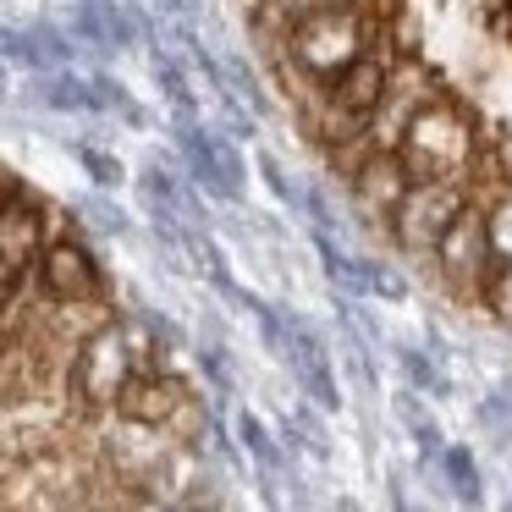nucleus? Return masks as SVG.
Segmentation results:
<instances>
[{"label":"nucleus","mask_w":512,"mask_h":512,"mask_svg":"<svg viewBox=\"0 0 512 512\" xmlns=\"http://www.w3.org/2000/svg\"><path fill=\"white\" fill-rule=\"evenodd\" d=\"M435 94H441V89H435V78L413 56L391 61V67H386V89H380L375 111L364 116V144L369 149H397L402 133H408V122H413V111H419L424 100H435Z\"/></svg>","instance_id":"nucleus-8"},{"label":"nucleus","mask_w":512,"mask_h":512,"mask_svg":"<svg viewBox=\"0 0 512 512\" xmlns=\"http://www.w3.org/2000/svg\"><path fill=\"white\" fill-rule=\"evenodd\" d=\"M149 72H155V83H160V94H166V105L177 116H199V94H193V78H188V67H182L171 50H149Z\"/></svg>","instance_id":"nucleus-14"},{"label":"nucleus","mask_w":512,"mask_h":512,"mask_svg":"<svg viewBox=\"0 0 512 512\" xmlns=\"http://www.w3.org/2000/svg\"><path fill=\"white\" fill-rule=\"evenodd\" d=\"M358 292L397 303V298H408V281H402L391 265H380V259H358Z\"/></svg>","instance_id":"nucleus-24"},{"label":"nucleus","mask_w":512,"mask_h":512,"mask_svg":"<svg viewBox=\"0 0 512 512\" xmlns=\"http://www.w3.org/2000/svg\"><path fill=\"white\" fill-rule=\"evenodd\" d=\"M397 364H402V375H408L413 391H424V397H446V375H441V364H435V353L397 347Z\"/></svg>","instance_id":"nucleus-18"},{"label":"nucleus","mask_w":512,"mask_h":512,"mask_svg":"<svg viewBox=\"0 0 512 512\" xmlns=\"http://www.w3.org/2000/svg\"><path fill=\"white\" fill-rule=\"evenodd\" d=\"M28 100L45 111H94L89 105V78H78L72 67H45L28 83Z\"/></svg>","instance_id":"nucleus-13"},{"label":"nucleus","mask_w":512,"mask_h":512,"mask_svg":"<svg viewBox=\"0 0 512 512\" xmlns=\"http://www.w3.org/2000/svg\"><path fill=\"white\" fill-rule=\"evenodd\" d=\"M507 402H512V380H507Z\"/></svg>","instance_id":"nucleus-31"},{"label":"nucleus","mask_w":512,"mask_h":512,"mask_svg":"<svg viewBox=\"0 0 512 512\" xmlns=\"http://www.w3.org/2000/svg\"><path fill=\"white\" fill-rule=\"evenodd\" d=\"M28 34H34L45 67H72V61H78V39H72V28H61V23H28Z\"/></svg>","instance_id":"nucleus-20"},{"label":"nucleus","mask_w":512,"mask_h":512,"mask_svg":"<svg viewBox=\"0 0 512 512\" xmlns=\"http://www.w3.org/2000/svg\"><path fill=\"white\" fill-rule=\"evenodd\" d=\"M193 397V386L166 364H149V369H133L122 380V391L111 397V413L133 430H166V419Z\"/></svg>","instance_id":"nucleus-11"},{"label":"nucleus","mask_w":512,"mask_h":512,"mask_svg":"<svg viewBox=\"0 0 512 512\" xmlns=\"http://www.w3.org/2000/svg\"><path fill=\"white\" fill-rule=\"evenodd\" d=\"M468 199V182H446V177H430V182H408L402 204L391 210V226L386 237L402 248V254L424 259L435 243H441L446 221L457 215V204Z\"/></svg>","instance_id":"nucleus-6"},{"label":"nucleus","mask_w":512,"mask_h":512,"mask_svg":"<svg viewBox=\"0 0 512 512\" xmlns=\"http://www.w3.org/2000/svg\"><path fill=\"white\" fill-rule=\"evenodd\" d=\"M479 298H485V309L496 314L501 325H512V259H496V265L485 270V281H479Z\"/></svg>","instance_id":"nucleus-23"},{"label":"nucleus","mask_w":512,"mask_h":512,"mask_svg":"<svg viewBox=\"0 0 512 512\" xmlns=\"http://www.w3.org/2000/svg\"><path fill=\"white\" fill-rule=\"evenodd\" d=\"M177 155H182V171H188V182L199 193L226 199V204L243 199L248 166H243V155H237L232 133H215L199 116H177Z\"/></svg>","instance_id":"nucleus-5"},{"label":"nucleus","mask_w":512,"mask_h":512,"mask_svg":"<svg viewBox=\"0 0 512 512\" xmlns=\"http://www.w3.org/2000/svg\"><path fill=\"white\" fill-rule=\"evenodd\" d=\"M0 94H6V61H0Z\"/></svg>","instance_id":"nucleus-30"},{"label":"nucleus","mask_w":512,"mask_h":512,"mask_svg":"<svg viewBox=\"0 0 512 512\" xmlns=\"http://www.w3.org/2000/svg\"><path fill=\"white\" fill-rule=\"evenodd\" d=\"M34 292L45 303H94V298H105V270L78 237L56 232V237H45V248H39Z\"/></svg>","instance_id":"nucleus-7"},{"label":"nucleus","mask_w":512,"mask_h":512,"mask_svg":"<svg viewBox=\"0 0 512 512\" xmlns=\"http://www.w3.org/2000/svg\"><path fill=\"white\" fill-rule=\"evenodd\" d=\"M72 210H78L83 221H89V232H100V237H127V232H133V221H127L111 199H78Z\"/></svg>","instance_id":"nucleus-26"},{"label":"nucleus","mask_w":512,"mask_h":512,"mask_svg":"<svg viewBox=\"0 0 512 512\" xmlns=\"http://www.w3.org/2000/svg\"><path fill=\"white\" fill-rule=\"evenodd\" d=\"M138 369L133 342L122 331V314H105L78 347H72V364H67V397L72 408L89 419V413H111V397L122 391V380Z\"/></svg>","instance_id":"nucleus-3"},{"label":"nucleus","mask_w":512,"mask_h":512,"mask_svg":"<svg viewBox=\"0 0 512 512\" xmlns=\"http://www.w3.org/2000/svg\"><path fill=\"white\" fill-rule=\"evenodd\" d=\"M89 105H94L100 116H122V122L144 127V111H138L133 94H127L122 83L111 78V72H94V78H89Z\"/></svg>","instance_id":"nucleus-16"},{"label":"nucleus","mask_w":512,"mask_h":512,"mask_svg":"<svg viewBox=\"0 0 512 512\" xmlns=\"http://www.w3.org/2000/svg\"><path fill=\"white\" fill-rule=\"evenodd\" d=\"M0 61H6V67L45 72V56H39L34 34H28V28H12V23H0Z\"/></svg>","instance_id":"nucleus-25"},{"label":"nucleus","mask_w":512,"mask_h":512,"mask_svg":"<svg viewBox=\"0 0 512 512\" xmlns=\"http://www.w3.org/2000/svg\"><path fill=\"white\" fill-rule=\"evenodd\" d=\"M67 28H72V39H78V45L100 50V56L127 50V45H138V34H149L144 17L127 12V6H116V0H72Z\"/></svg>","instance_id":"nucleus-12"},{"label":"nucleus","mask_w":512,"mask_h":512,"mask_svg":"<svg viewBox=\"0 0 512 512\" xmlns=\"http://www.w3.org/2000/svg\"><path fill=\"white\" fill-rule=\"evenodd\" d=\"M397 160L408 166L413 182H430V177L468 182V171H474V122H468V111L446 94L424 100L397 144Z\"/></svg>","instance_id":"nucleus-2"},{"label":"nucleus","mask_w":512,"mask_h":512,"mask_svg":"<svg viewBox=\"0 0 512 512\" xmlns=\"http://www.w3.org/2000/svg\"><path fill=\"white\" fill-rule=\"evenodd\" d=\"M342 177H347V199H353L358 221H364L369 232H386L391 210L402 204V193H408V182H413L408 166L397 160V149H369V155L353 160Z\"/></svg>","instance_id":"nucleus-10"},{"label":"nucleus","mask_w":512,"mask_h":512,"mask_svg":"<svg viewBox=\"0 0 512 512\" xmlns=\"http://www.w3.org/2000/svg\"><path fill=\"white\" fill-rule=\"evenodd\" d=\"M72 155H78V166L89 171V182H94V188H100V193H111V188H122V182H127V166H122V160L111 155V149L78 144V149H72Z\"/></svg>","instance_id":"nucleus-22"},{"label":"nucleus","mask_w":512,"mask_h":512,"mask_svg":"<svg viewBox=\"0 0 512 512\" xmlns=\"http://www.w3.org/2000/svg\"><path fill=\"white\" fill-rule=\"evenodd\" d=\"M485 237H490V259H512V188H501L485 204Z\"/></svg>","instance_id":"nucleus-21"},{"label":"nucleus","mask_w":512,"mask_h":512,"mask_svg":"<svg viewBox=\"0 0 512 512\" xmlns=\"http://www.w3.org/2000/svg\"><path fill=\"white\" fill-rule=\"evenodd\" d=\"M430 254H435V270L446 276L452 292H479V281H485V270L496 259H490V237H485V204H474V193L457 204V215L446 221L441 243Z\"/></svg>","instance_id":"nucleus-9"},{"label":"nucleus","mask_w":512,"mask_h":512,"mask_svg":"<svg viewBox=\"0 0 512 512\" xmlns=\"http://www.w3.org/2000/svg\"><path fill=\"white\" fill-rule=\"evenodd\" d=\"M237 441H243V452L259 463V474H265V479H276L281 468H287V446L265 430V419H259V413H248V408L237 413Z\"/></svg>","instance_id":"nucleus-15"},{"label":"nucleus","mask_w":512,"mask_h":512,"mask_svg":"<svg viewBox=\"0 0 512 512\" xmlns=\"http://www.w3.org/2000/svg\"><path fill=\"white\" fill-rule=\"evenodd\" d=\"M160 17H177V23H193L199 17V0H155Z\"/></svg>","instance_id":"nucleus-29"},{"label":"nucleus","mask_w":512,"mask_h":512,"mask_svg":"<svg viewBox=\"0 0 512 512\" xmlns=\"http://www.w3.org/2000/svg\"><path fill=\"white\" fill-rule=\"evenodd\" d=\"M199 369H204V375H210L221 391H232V364H226V347H221V342L199 347Z\"/></svg>","instance_id":"nucleus-28"},{"label":"nucleus","mask_w":512,"mask_h":512,"mask_svg":"<svg viewBox=\"0 0 512 512\" xmlns=\"http://www.w3.org/2000/svg\"><path fill=\"white\" fill-rule=\"evenodd\" d=\"M56 232H61V210H50L39 193L17 188L12 199L0 204V303H12L34 281L39 248Z\"/></svg>","instance_id":"nucleus-4"},{"label":"nucleus","mask_w":512,"mask_h":512,"mask_svg":"<svg viewBox=\"0 0 512 512\" xmlns=\"http://www.w3.org/2000/svg\"><path fill=\"white\" fill-rule=\"evenodd\" d=\"M259 177H265V188L276 193V199L287 204V210H303V188L287 177V171H281V160H276V155H259Z\"/></svg>","instance_id":"nucleus-27"},{"label":"nucleus","mask_w":512,"mask_h":512,"mask_svg":"<svg viewBox=\"0 0 512 512\" xmlns=\"http://www.w3.org/2000/svg\"><path fill=\"white\" fill-rule=\"evenodd\" d=\"M380 23L369 6H314V12H298L281 34L287 45V72H298L309 89L331 83L347 61H358L369 45H375Z\"/></svg>","instance_id":"nucleus-1"},{"label":"nucleus","mask_w":512,"mask_h":512,"mask_svg":"<svg viewBox=\"0 0 512 512\" xmlns=\"http://www.w3.org/2000/svg\"><path fill=\"white\" fill-rule=\"evenodd\" d=\"M221 83H226V94H237V100H243L248 105V111H265V83H259V72L254 67H248V56H226L221 61Z\"/></svg>","instance_id":"nucleus-17"},{"label":"nucleus","mask_w":512,"mask_h":512,"mask_svg":"<svg viewBox=\"0 0 512 512\" xmlns=\"http://www.w3.org/2000/svg\"><path fill=\"white\" fill-rule=\"evenodd\" d=\"M435 457H441V474L452 479L457 501L474 507V501H479V468H474V457H468V446H441Z\"/></svg>","instance_id":"nucleus-19"}]
</instances>
